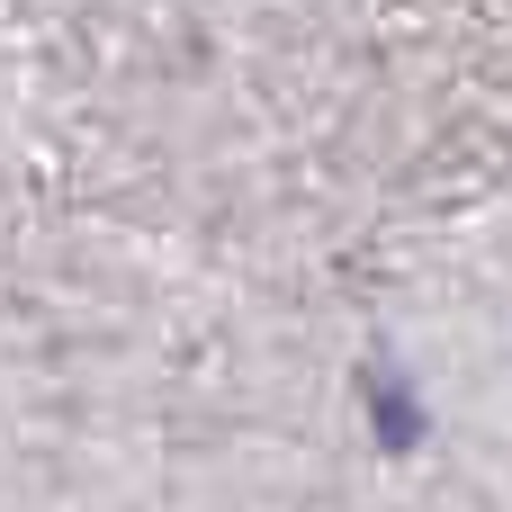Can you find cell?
I'll return each mask as SVG.
<instances>
[{
  "label": "cell",
  "mask_w": 512,
  "mask_h": 512,
  "mask_svg": "<svg viewBox=\"0 0 512 512\" xmlns=\"http://www.w3.org/2000/svg\"><path fill=\"white\" fill-rule=\"evenodd\" d=\"M351 396H360V423H369V441H378V459H414L423 441H432V414H423V387L378 351L360 378H351Z\"/></svg>",
  "instance_id": "1"
}]
</instances>
